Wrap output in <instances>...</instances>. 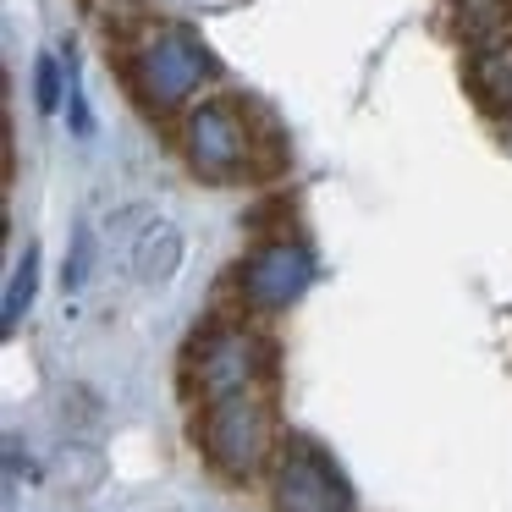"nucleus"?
<instances>
[{"label": "nucleus", "instance_id": "f257e3e1", "mask_svg": "<svg viewBox=\"0 0 512 512\" xmlns=\"http://www.w3.org/2000/svg\"><path fill=\"white\" fill-rule=\"evenodd\" d=\"M177 149L199 182H259L281 171V138L237 94H210L182 116Z\"/></svg>", "mask_w": 512, "mask_h": 512}, {"label": "nucleus", "instance_id": "f03ea898", "mask_svg": "<svg viewBox=\"0 0 512 512\" xmlns=\"http://www.w3.org/2000/svg\"><path fill=\"white\" fill-rule=\"evenodd\" d=\"M122 78L133 89V100L144 105L149 116H171L193 100V94L210 83V56L204 45L177 23H149L138 34L122 39Z\"/></svg>", "mask_w": 512, "mask_h": 512}, {"label": "nucleus", "instance_id": "7ed1b4c3", "mask_svg": "<svg viewBox=\"0 0 512 512\" xmlns=\"http://www.w3.org/2000/svg\"><path fill=\"white\" fill-rule=\"evenodd\" d=\"M193 435H199L204 463L221 479L243 485L259 468L276 463V452H281L276 446V397H270V386H248V391H226V397L199 402Z\"/></svg>", "mask_w": 512, "mask_h": 512}, {"label": "nucleus", "instance_id": "20e7f679", "mask_svg": "<svg viewBox=\"0 0 512 512\" xmlns=\"http://www.w3.org/2000/svg\"><path fill=\"white\" fill-rule=\"evenodd\" d=\"M270 375H276V347L232 320L204 325L188 342V358H182V380L199 402L226 397V391H248V386H270Z\"/></svg>", "mask_w": 512, "mask_h": 512}, {"label": "nucleus", "instance_id": "39448f33", "mask_svg": "<svg viewBox=\"0 0 512 512\" xmlns=\"http://www.w3.org/2000/svg\"><path fill=\"white\" fill-rule=\"evenodd\" d=\"M270 496L276 512H353V490H347L342 468L325 446L309 435H287L270 468Z\"/></svg>", "mask_w": 512, "mask_h": 512}, {"label": "nucleus", "instance_id": "423d86ee", "mask_svg": "<svg viewBox=\"0 0 512 512\" xmlns=\"http://www.w3.org/2000/svg\"><path fill=\"white\" fill-rule=\"evenodd\" d=\"M314 287V259L303 243L292 237H265V243L248 248V259L237 265V292H243L248 309L259 314H281Z\"/></svg>", "mask_w": 512, "mask_h": 512}, {"label": "nucleus", "instance_id": "0eeeda50", "mask_svg": "<svg viewBox=\"0 0 512 512\" xmlns=\"http://www.w3.org/2000/svg\"><path fill=\"white\" fill-rule=\"evenodd\" d=\"M446 34L474 56L512 39V0H446Z\"/></svg>", "mask_w": 512, "mask_h": 512}, {"label": "nucleus", "instance_id": "6e6552de", "mask_svg": "<svg viewBox=\"0 0 512 512\" xmlns=\"http://www.w3.org/2000/svg\"><path fill=\"white\" fill-rule=\"evenodd\" d=\"M463 83H468V100H474L485 116L512 122V39L496 45V50H474Z\"/></svg>", "mask_w": 512, "mask_h": 512}, {"label": "nucleus", "instance_id": "1a4fd4ad", "mask_svg": "<svg viewBox=\"0 0 512 512\" xmlns=\"http://www.w3.org/2000/svg\"><path fill=\"white\" fill-rule=\"evenodd\" d=\"M182 265V232L171 221H149L144 237L133 243V276L144 281V287H160V281H171Z\"/></svg>", "mask_w": 512, "mask_h": 512}, {"label": "nucleus", "instance_id": "9d476101", "mask_svg": "<svg viewBox=\"0 0 512 512\" xmlns=\"http://www.w3.org/2000/svg\"><path fill=\"white\" fill-rule=\"evenodd\" d=\"M34 287H39V254L28 248V254L17 259V270H12V287H6V309H0V325H6V331H17L23 309L34 303Z\"/></svg>", "mask_w": 512, "mask_h": 512}, {"label": "nucleus", "instance_id": "9b49d317", "mask_svg": "<svg viewBox=\"0 0 512 512\" xmlns=\"http://www.w3.org/2000/svg\"><path fill=\"white\" fill-rule=\"evenodd\" d=\"M34 100H39V111L61 105V67L50 56H39V67H34Z\"/></svg>", "mask_w": 512, "mask_h": 512}, {"label": "nucleus", "instance_id": "f8f14e48", "mask_svg": "<svg viewBox=\"0 0 512 512\" xmlns=\"http://www.w3.org/2000/svg\"><path fill=\"white\" fill-rule=\"evenodd\" d=\"M507 144H512V122H507Z\"/></svg>", "mask_w": 512, "mask_h": 512}]
</instances>
